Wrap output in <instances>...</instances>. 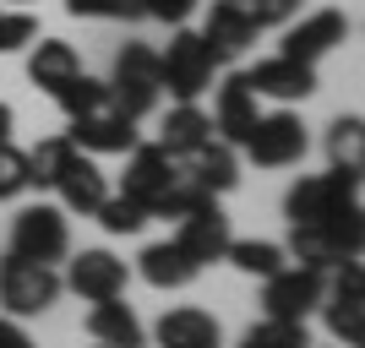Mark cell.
<instances>
[{
  "label": "cell",
  "instance_id": "26",
  "mask_svg": "<svg viewBox=\"0 0 365 348\" xmlns=\"http://www.w3.org/2000/svg\"><path fill=\"white\" fill-rule=\"evenodd\" d=\"M224 261H235L245 278H273L278 267H289L284 245H273V240H229Z\"/></svg>",
  "mask_w": 365,
  "mask_h": 348
},
{
  "label": "cell",
  "instance_id": "22",
  "mask_svg": "<svg viewBox=\"0 0 365 348\" xmlns=\"http://www.w3.org/2000/svg\"><path fill=\"white\" fill-rule=\"evenodd\" d=\"M137 273L148 278L153 288H185L191 278L202 273V267H197L191 256H185V251H180L175 240H158V245H148V251L137 256Z\"/></svg>",
  "mask_w": 365,
  "mask_h": 348
},
{
  "label": "cell",
  "instance_id": "32",
  "mask_svg": "<svg viewBox=\"0 0 365 348\" xmlns=\"http://www.w3.org/2000/svg\"><path fill=\"white\" fill-rule=\"evenodd\" d=\"M93 218H98V223H104L109 234H137V228L148 223V212H142V207H137L131 196H104Z\"/></svg>",
  "mask_w": 365,
  "mask_h": 348
},
{
  "label": "cell",
  "instance_id": "7",
  "mask_svg": "<svg viewBox=\"0 0 365 348\" xmlns=\"http://www.w3.org/2000/svg\"><path fill=\"white\" fill-rule=\"evenodd\" d=\"M305 125L300 115H289V109H278V115H262L257 125H251V137H245V152H251V164L257 169H289L305 158Z\"/></svg>",
  "mask_w": 365,
  "mask_h": 348
},
{
  "label": "cell",
  "instance_id": "10",
  "mask_svg": "<svg viewBox=\"0 0 365 348\" xmlns=\"http://www.w3.org/2000/svg\"><path fill=\"white\" fill-rule=\"evenodd\" d=\"M61 283L71 288V294H82L88 305H98V300H120L125 283H131V267H125L115 251H82V256H71V267H66Z\"/></svg>",
  "mask_w": 365,
  "mask_h": 348
},
{
  "label": "cell",
  "instance_id": "9",
  "mask_svg": "<svg viewBox=\"0 0 365 348\" xmlns=\"http://www.w3.org/2000/svg\"><path fill=\"white\" fill-rule=\"evenodd\" d=\"M322 300H327L322 305V310H327V332H333L338 343L360 348L365 343V273H360V261H344L333 294H322Z\"/></svg>",
  "mask_w": 365,
  "mask_h": 348
},
{
  "label": "cell",
  "instance_id": "11",
  "mask_svg": "<svg viewBox=\"0 0 365 348\" xmlns=\"http://www.w3.org/2000/svg\"><path fill=\"white\" fill-rule=\"evenodd\" d=\"M213 131L218 142H229V147H245V137H251V125L262 120L257 109V93H251V82H245V71H229L224 82H218V98H213Z\"/></svg>",
  "mask_w": 365,
  "mask_h": 348
},
{
  "label": "cell",
  "instance_id": "39",
  "mask_svg": "<svg viewBox=\"0 0 365 348\" xmlns=\"http://www.w3.org/2000/svg\"><path fill=\"white\" fill-rule=\"evenodd\" d=\"M98 348H104V343H98Z\"/></svg>",
  "mask_w": 365,
  "mask_h": 348
},
{
  "label": "cell",
  "instance_id": "18",
  "mask_svg": "<svg viewBox=\"0 0 365 348\" xmlns=\"http://www.w3.org/2000/svg\"><path fill=\"white\" fill-rule=\"evenodd\" d=\"M55 191H61V212H82V218H93V212H98V201L109 196L104 169L93 164L88 152H76L71 164H66V174L55 180Z\"/></svg>",
  "mask_w": 365,
  "mask_h": 348
},
{
  "label": "cell",
  "instance_id": "28",
  "mask_svg": "<svg viewBox=\"0 0 365 348\" xmlns=\"http://www.w3.org/2000/svg\"><path fill=\"white\" fill-rule=\"evenodd\" d=\"M327 158L333 169H360L365 164V120L360 115H338L327 131Z\"/></svg>",
  "mask_w": 365,
  "mask_h": 348
},
{
  "label": "cell",
  "instance_id": "36",
  "mask_svg": "<svg viewBox=\"0 0 365 348\" xmlns=\"http://www.w3.org/2000/svg\"><path fill=\"white\" fill-rule=\"evenodd\" d=\"M0 348H38V343L22 332V321H16V316H0Z\"/></svg>",
  "mask_w": 365,
  "mask_h": 348
},
{
  "label": "cell",
  "instance_id": "4",
  "mask_svg": "<svg viewBox=\"0 0 365 348\" xmlns=\"http://www.w3.org/2000/svg\"><path fill=\"white\" fill-rule=\"evenodd\" d=\"M66 294L61 273L44 267V261H22V256H0V305H6V316H44L49 305Z\"/></svg>",
  "mask_w": 365,
  "mask_h": 348
},
{
  "label": "cell",
  "instance_id": "35",
  "mask_svg": "<svg viewBox=\"0 0 365 348\" xmlns=\"http://www.w3.org/2000/svg\"><path fill=\"white\" fill-rule=\"evenodd\" d=\"M245 11H251V22L257 28H284V22H294L300 16V0H240Z\"/></svg>",
  "mask_w": 365,
  "mask_h": 348
},
{
  "label": "cell",
  "instance_id": "24",
  "mask_svg": "<svg viewBox=\"0 0 365 348\" xmlns=\"http://www.w3.org/2000/svg\"><path fill=\"white\" fill-rule=\"evenodd\" d=\"M284 256H294V267H344V251L333 245L327 223H289V245H284Z\"/></svg>",
  "mask_w": 365,
  "mask_h": 348
},
{
  "label": "cell",
  "instance_id": "12",
  "mask_svg": "<svg viewBox=\"0 0 365 348\" xmlns=\"http://www.w3.org/2000/svg\"><path fill=\"white\" fill-rule=\"evenodd\" d=\"M229 218L218 212V201H202V207H191L180 218V228H175V245H180L185 256L197 261V267H213V261H224L229 251Z\"/></svg>",
  "mask_w": 365,
  "mask_h": 348
},
{
  "label": "cell",
  "instance_id": "30",
  "mask_svg": "<svg viewBox=\"0 0 365 348\" xmlns=\"http://www.w3.org/2000/svg\"><path fill=\"white\" fill-rule=\"evenodd\" d=\"M240 348H311V337H305V321H273V316H262L257 327L240 337Z\"/></svg>",
  "mask_w": 365,
  "mask_h": 348
},
{
  "label": "cell",
  "instance_id": "27",
  "mask_svg": "<svg viewBox=\"0 0 365 348\" xmlns=\"http://www.w3.org/2000/svg\"><path fill=\"white\" fill-rule=\"evenodd\" d=\"M55 104L66 109V120L98 115V109H109V82H98V76H88V71H76L71 82H66V88L55 93Z\"/></svg>",
  "mask_w": 365,
  "mask_h": 348
},
{
  "label": "cell",
  "instance_id": "23",
  "mask_svg": "<svg viewBox=\"0 0 365 348\" xmlns=\"http://www.w3.org/2000/svg\"><path fill=\"white\" fill-rule=\"evenodd\" d=\"M213 137V120L202 115L197 104H175L164 115V131H158V147L169 152V158H185V152H197L202 142Z\"/></svg>",
  "mask_w": 365,
  "mask_h": 348
},
{
  "label": "cell",
  "instance_id": "6",
  "mask_svg": "<svg viewBox=\"0 0 365 348\" xmlns=\"http://www.w3.org/2000/svg\"><path fill=\"white\" fill-rule=\"evenodd\" d=\"M327 294V278L317 267H278L273 278H262V310L273 321H305Z\"/></svg>",
  "mask_w": 365,
  "mask_h": 348
},
{
  "label": "cell",
  "instance_id": "34",
  "mask_svg": "<svg viewBox=\"0 0 365 348\" xmlns=\"http://www.w3.org/2000/svg\"><path fill=\"white\" fill-rule=\"evenodd\" d=\"M33 38H38V16L33 11H0V55H11Z\"/></svg>",
  "mask_w": 365,
  "mask_h": 348
},
{
  "label": "cell",
  "instance_id": "29",
  "mask_svg": "<svg viewBox=\"0 0 365 348\" xmlns=\"http://www.w3.org/2000/svg\"><path fill=\"white\" fill-rule=\"evenodd\" d=\"M191 11H197V0H115V11H109V16H120V22H142V16H153V22L180 28Z\"/></svg>",
  "mask_w": 365,
  "mask_h": 348
},
{
  "label": "cell",
  "instance_id": "21",
  "mask_svg": "<svg viewBox=\"0 0 365 348\" xmlns=\"http://www.w3.org/2000/svg\"><path fill=\"white\" fill-rule=\"evenodd\" d=\"M76 71H82V55H76L66 38H38V44H33V55H28V76H33V88L61 93Z\"/></svg>",
  "mask_w": 365,
  "mask_h": 348
},
{
  "label": "cell",
  "instance_id": "33",
  "mask_svg": "<svg viewBox=\"0 0 365 348\" xmlns=\"http://www.w3.org/2000/svg\"><path fill=\"white\" fill-rule=\"evenodd\" d=\"M22 191H28V152L0 142V201L22 196Z\"/></svg>",
  "mask_w": 365,
  "mask_h": 348
},
{
  "label": "cell",
  "instance_id": "8",
  "mask_svg": "<svg viewBox=\"0 0 365 348\" xmlns=\"http://www.w3.org/2000/svg\"><path fill=\"white\" fill-rule=\"evenodd\" d=\"M175 169H180V158H169L158 142H148V147H131L125 152V185H120V196H131L142 212H158V201H164V191H169V180H175Z\"/></svg>",
  "mask_w": 365,
  "mask_h": 348
},
{
  "label": "cell",
  "instance_id": "37",
  "mask_svg": "<svg viewBox=\"0 0 365 348\" xmlns=\"http://www.w3.org/2000/svg\"><path fill=\"white\" fill-rule=\"evenodd\" d=\"M66 11H71V16H109V11H115V0H66Z\"/></svg>",
  "mask_w": 365,
  "mask_h": 348
},
{
  "label": "cell",
  "instance_id": "25",
  "mask_svg": "<svg viewBox=\"0 0 365 348\" xmlns=\"http://www.w3.org/2000/svg\"><path fill=\"white\" fill-rule=\"evenodd\" d=\"M76 158L71 137H44L38 147L28 152V185H38V191H55V180L66 174V164Z\"/></svg>",
  "mask_w": 365,
  "mask_h": 348
},
{
  "label": "cell",
  "instance_id": "38",
  "mask_svg": "<svg viewBox=\"0 0 365 348\" xmlns=\"http://www.w3.org/2000/svg\"><path fill=\"white\" fill-rule=\"evenodd\" d=\"M11 125H16V115H11V104H0V142H11Z\"/></svg>",
  "mask_w": 365,
  "mask_h": 348
},
{
  "label": "cell",
  "instance_id": "31",
  "mask_svg": "<svg viewBox=\"0 0 365 348\" xmlns=\"http://www.w3.org/2000/svg\"><path fill=\"white\" fill-rule=\"evenodd\" d=\"M202 201H213L207 191H202L185 169H175V180H169V191H164V201H158V212L153 218H185L191 207H202Z\"/></svg>",
  "mask_w": 365,
  "mask_h": 348
},
{
  "label": "cell",
  "instance_id": "16",
  "mask_svg": "<svg viewBox=\"0 0 365 348\" xmlns=\"http://www.w3.org/2000/svg\"><path fill=\"white\" fill-rule=\"evenodd\" d=\"M66 137H71L76 152H131L137 147V120H125L120 109H98V115L71 120Z\"/></svg>",
  "mask_w": 365,
  "mask_h": 348
},
{
  "label": "cell",
  "instance_id": "14",
  "mask_svg": "<svg viewBox=\"0 0 365 348\" xmlns=\"http://www.w3.org/2000/svg\"><path fill=\"white\" fill-rule=\"evenodd\" d=\"M257 98H278V104H294V98H311L317 93V65L289 60V55H273V60H257V71H245Z\"/></svg>",
  "mask_w": 365,
  "mask_h": 348
},
{
  "label": "cell",
  "instance_id": "1",
  "mask_svg": "<svg viewBox=\"0 0 365 348\" xmlns=\"http://www.w3.org/2000/svg\"><path fill=\"white\" fill-rule=\"evenodd\" d=\"M213 71H218V55L191 28H175L169 49H158V88H169L175 104H197L202 93L213 88Z\"/></svg>",
  "mask_w": 365,
  "mask_h": 348
},
{
  "label": "cell",
  "instance_id": "17",
  "mask_svg": "<svg viewBox=\"0 0 365 348\" xmlns=\"http://www.w3.org/2000/svg\"><path fill=\"white\" fill-rule=\"evenodd\" d=\"M153 337H158V348H218V343H224L218 321L207 316V310H197V305H175V310H164L158 327H153Z\"/></svg>",
  "mask_w": 365,
  "mask_h": 348
},
{
  "label": "cell",
  "instance_id": "20",
  "mask_svg": "<svg viewBox=\"0 0 365 348\" xmlns=\"http://www.w3.org/2000/svg\"><path fill=\"white\" fill-rule=\"evenodd\" d=\"M180 169L191 174V180L207 191V196H218V191H229V185L240 180V164H235V147L229 142H218V137H207L197 152H185L180 158Z\"/></svg>",
  "mask_w": 365,
  "mask_h": 348
},
{
  "label": "cell",
  "instance_id": "13",
  "mask_svg": "<svg viewBox=\"0 0 365 348\" xmlns=\"http://www.w3.org/2000/svg\"><path fill=\"white\" fill-rule=\"evenodd\" d=\"M344 38H349V16H344V11H311V16H300V22L284 33V49H278V55L317 65L322 55H327V49H338Z\"/></svg>",
  "mask_w": 365,
  "mask_h": 348
},
{
  "label": "cell",
  "instance_id": "5",
  "mask_svg": "<svg viewBox=\"0 0 365 348\" xmlns=\"http://www.w3.org/2000/svg\"><path fill=\"white\" fill-rule=\"evenodd\" d=\"M11 256L22 261H44V267H55V261L71 256V228H66V212L61 207H22L11 218Z\"/></svg>",
  "mask_w": 365,
  "mask_h": 348
},
{
  "label": "cell",
  "instance_id": "3",
  "mask_svg": "<svg viewBox=\"0 0 365 348\" xmlns=\"http://www.w3.org/2000/svg\"><path fill=\"white\" fill-rule=\"evenodd\" d=\"M158 49L153 44H125L115 55V76H109V109H120L125 120H142L158 109Z\"/></svg>",
  "mask_w": 365,
  "mask_h": 348
},
{
  "label": "cell",
  "instance_id": "19",
  "mask_svg": "<svg viewBox=\"0 0 365 348\" xmlns=\"http://www.w3.org/2000/svg\"><path fill=\"white\" fill-rule=\"evenodd\" d=\"M88 337H93V343H104V348H142V343H148V332H142L137 310L125 305V294H120V300H98L88 310Z\"/></svg>",
  "mask_w": 365,
  "mask_h": 348
},
{
  "label": "cell",
  "instance_id": "15",
  "mask_svg": "<svg viewBox=\"0 0 365 348\" xmlns=\"http://www.w3.org/2000/svg\"><path fill=\"white\" fill-rule=\"evenodd\" d=\"M257 22H251V11H245L240 0H213V11H207V22H202V38H207V49L218 55V65L235 60V55H245V49L257 44Z\"/></svg>",
  "mask_w": 365,
  "mask_h": 348
},
{
  "label": "cell",
  "instance_id": "2",
  "mask_svg": "<svg viewBox=\"0 0 365 348\" xmlns=\"http://www.w3.org/2000/svg\"><path fill=\"white\" fill-rule=\"evenodd\" d=\"M360 201V169H327V174H305L284 196V218L289 223H327L333 212Z\"/></svg>",
  "mask_w": 365,
  "mask_h": 348
}]
</instances>
